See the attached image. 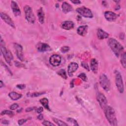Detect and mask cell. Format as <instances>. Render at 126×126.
<instances>
[{
  "label": "cell",
  "mask_w": 126,
  "mask_h": 126,
  "mask_svg": "<svg viewBox=\"0 0 126 126\" xmlns=\"http://www.w3.org/2000/svg\"><path fill=\"white\" fill-rule=\"evenodd\" d=\"M27 121V119H20L18 121V125H20V126H21L23 124H24L25 122H26Z\"/></svg>",
  "instance_id": "35"
},
{
  "label": "cell",
  "mask_w": 126,
  "mask_h": 126,
  "mask_svg": "<svg viewBox=\"0 0 126 126\" xmlns=\"http://www.w3.org/2000/svg\"><path fill=\"white\" fill-rule=\"evenodd\" d=\"M39 102L45 109L49 111H51V109H50L49 106V101L47 98L45 97L42 98L39 100Z\"/></svg>",
  "instance_id": "23"
},
{
  "label": "cell",
  "mask_w": 126,
  "mask_h": 126,
  "mask_svg": "<svg viewBox=\"0 0 126 126\" xmlns=\"http://www.w3.org/2000/svg\"><path fill=\"white\" fill-rule=\"evenodd\" d=\"M1 123L3 124H4V125H8L9 124V122L7 120H4L1 122Z\"/></svg>",
  "instance_id": "41"
},
{
  "label": "cell",
  "mask_w": 126,
  "mask_h": 126,
  "mask_svg": "<svg viewBox=\"0 0 126 126\" xmlns=\"http://www.w3.org/2000/svg\"><path fill=\"white\" fill-rule=\"evenodd\" d=\"M98 63L97 61L95 59H92L90 63L91 69L94 73H96L98 70Z\"/></svg>",
  "instance_id": "18"
},
{
  "label": "cell",
  "mask_w": 126,
  "mask_h": 126,
  "mask_svg": "<svg viewBox=\"0 0 126 126\" xmlns=\"http://www.w3.org/2000/svg\"><path fill=\"white\" fill-rule=\"evenodd\" d=\"M66 121L68 122H69V123H70L71 124H72L73 125L77 126H79V125L77 123V121L75 119H73L72 118H67V119H66Z\"/></svg>",
  "instance_id": "29"
},
{
  "label": "cell",
  "mask_w": 126,
  "mask_h": 126,
  "mask_svg": "<svg viewBox=\"0 0 126 126\" xmlns=\"http://www.w3.org/2000/svg\"><path fill=\"white\" fill-rule=\"evenodd\" d=\"M70 48L68 46H63L61 48V51L62 52V53H66L69 50Z\"/></svg>",
  "instance_id": "31"
},
{
  "label": "cell",
  "mask_w": 126,
  "mask_h": 126,
  "mask_svg": "<svg viewBox=\"0 0 126 126\" xmlns=\"http://www.w3.org/2000/svg\"><path fill=\"white\" fill-rule=\"evenodd\" d=\"M16 87L17 88L21 90H23L26 88V86L25 84H18L17 85Z\"/></svg>",
  "instance_id": "36"
},
{
  "label": "cell",
  "mask_w": 126,
  "mask_h": 126,
  "mask_svg": "<svg viewBox=\"0 0 126 126\" xmlns=\"http://www.w3.org/2000/svg\"><path fill=\"white\" fill-rule=\"evenodd\" d=\"M105 18L109 22L115 21L117 18V15L112 11H107L104 12Z\"/></svg>",
  "instance_id": "15"
},
{
  "label": "cell",
  "mask_w": 126,
  "mask_h": 126,
  "mask_svg": "<svg viewBox=\"0 0 126 126\" xmlns=\"http://www.w3.org/2000/svg\"><path fill=\"white\" fill-rule=\"evenodd\" d=\"M14 47L16 51V54L18 58L21 61H23L24 60V58L22 46L19 44L14 43Z\"/></svg>",
  "instance_id": "9"
},
{
  "label": "cell",
  "mask_w": 126,
  "mask_h": 126,
  "mask_svg": "<svg viewBox=\"0 0 126 126\" xmlns=\"http://www.w3.org/2000/svg\"><path fill=\"white\" fill-rule=\"evenodd\" d=\"M62 62V58L60 56L58 55H53L50 57L49 62L50 64L54 66H57L59 65Z\"/></svg>",
  "instance_id": "10"
},
{
  "label": "cell",
  "mask_w": 126,
  "mask_h": 126,
  "mask_svg": "<svg viewBox=\"0 0 126 126\" xmlns=\"http://www.w3.org/2000/svg\"><path fill=\"white\" fill-rule=\"evenodd\" d=\"M78 77L81 78L83 81L86 82L87 81V77L84 73H81L78 76Z\"/></svg>",
  "instance_id": "30"
},
{
  "label": "cell",
  "mask_w": 126,
  "mask_h": 126,
  "mask_svg": "<svg viewBox=\"0 0 126 126\" xmlns=\"http://www.w3.org/2000/svg\"><path fill=\"white\" fill-rule=\"evenodd\" d=\"M34 108L33 107H29L26 109V112H30L31 111H32Z\"/></svg>",
  "instance_id": "40"
},
{
  "label": "cell",
  "mask_w": 126,
  "mask_h": 126,
  "mask_svg": "<svg viewBox=\"0 0 126 126\" xmlns=\"http://www.w3.org/2000/svg\"><path fill=\"white\" fill-rule=\"evenodd\" d=\"M115 73V83L118 91L120 93H123L124 91V86L122 75L119 71L116 70Z\"/></svg>",
  "instance_id": "4"
},
{
  "label": "cell",
  "mask_w": 126,
  "mask_h": 126,
  "mask_svg": "<svg viewBox=\"0 0 126 126\" xmlns=\"http://www.w3.org/2000/svg\"><path fill=\"white\" fill-rule=\"evenodd\" d=\"M37 119H38L39 120H41L43 119V116L42 114L40 113L39 114V115H38V116L37 117Z\"/></svg>",
  "instance_id": "38"
},
{
  "label": "cell",
  "mask_w": 126,
  "mask_h": 126,
  "mask_svg": "<svg viewBox=\"0 0 126 126\" xmlns=\"http://www.w3.org/2000/svg\"><path fill=\"white\" fill-rule=\"evenodd\" d=\"M103 110L109 123L113 126H117V120L114 109L112 107L107 105Z\"/></svg>",
  "instance_id": "2"
},
{
  "label": "cell",
  "mask_w": 126,
  "mask_h": 126,
  "mask_svg": "<svg viewBox=\"0 0 126 126\" xmlns=\"http://www.w3.org/2000/svg\"><path fill=\"white\" fill-rule=\"evenodd\" d=\"M45 94V92H34V93H31V94H27V96H29L30 97H37L39 96L40 95H41L43 94Z\"/></svg>",
  "instance_id": "26"
},
{
  "label": "cell",
  "mask_w": 126,
  "mask_h": 126,
  "mask_svg": "<svg viewBox=\"0 0 126 126\" xmlns=\"http://www.w3.org/2000/svg\"><path fill=\"white\" fill-rule=\"evenodd\" d=\"M99 84L101 87L105 91H108L110 88V82L107 76L104 73L100 75L99 79Z\"/></svg>",
  "instance_id": "5"
},
{
  "label": "cell",
  "mask_w": 126,
  "mask_h": 126,
  "mask_svg": "<svg viewBox=\"0 0 126 126\" xmlns=\"http://www.w3.org/2000/svg\"><path fill=\"white\" fill-rule=\"evenodd\" d=\"M0 51L6 63L9 65H11V61L13 59V57L11 52L6 48L5 45H0Z\"/></svg>",
  "instance_id": "6"
},
{
  "label": "cell",
  "mask_w": 126,
  "mask_h": 126,
  "mask_svg": "<svg viewBox=\"0 0 126 126\" xmlns=\"http://www.w3.org/2000/svg\"><path fill=\"white\" fill-rule=\"evenodd\" d=\"M0 17L7 24L9 25L10 27H11L13 28H15L14 22L8 15L3 12H0Z\"/></svg>",
  "instance_id": "12"
},
{
  "label": "cell",
  "mask_w": 126,
  "mask_h": 126,
  "mask_svg": "<svg viewBox=\"0 0 126 126\" xmlns=\"http://www.w3.org/2000/svg\"><path fill=\"white\" fill-rule=\"evenodd\" d=\"M37 17L38 18V21L41 24H43L44 22V13L42 7H40L37 12Z\"/></svg>",
  "instance_id": "21"
},
{
  "label": "cell",
  "mask_w": 126,
  "mask_h": 126,
  "mask_svg": "<svg viewBox=\"0 0 126 126\" xmlns=\"http://www.w3.org/2000/svg\"><path fill=\"white\" fill-rule=\"evenodd\" d=\"M62 7L63 12L64 13H68V12L72 11V10H73V8H72V6L70 4H69L68 2H65V1H64L63 3Z\"/></svg>",
  "instance_id": "20"
},
{
  "label": "cell",
  "mask_w": 126,
  "mask_h": 126,
  "mask_svg": "<svg viewBox=\"0 0 126 126\" xmlns=\"http://www.w3.org/2000/svg\"><path fill=\"white\" fill-rule=\"evenodd\" d=\"M43 108L42 107H40L36 109V112L38 114H40L43 112Z\"/></svg>",
  "instance_id": "37"
},
{
  "label": "cell",
  "mask_w": 126,
  "mask_h": 126,
  "mask_svg": "<svg viewBox=\"0 0 126 126\" xmlns=\"http://www.w3.org/2000/svg\"><path fill=\"white\" fill-rule=\"evenodd\" d=\"M96 34L98 38L100 40L107 38L109 36V34L107 32L100 28L97 29Z\"/></svg>",
  "instance_id": "17"
},
{
  "label": "cell",
  "mask_w": 126,
  "mask_h": 126,
  "mask_svg": "<svg viewBox=\"0 0 126 126\" xmlns=\"http://www.w3.org/2000/svg\"><path fill=\"white\" fill-rule=\"evenodd\" d=\"M36 47L37 50L41 52H47V51L48 52L51 50V48L50 47V46L45 43L38 42L36 44Z\"/></svg>",
  "instance_id": "11"
},
{
  "label": "cell",
  "mask_w": 126,
  "mask_h": 126,
  "mask_svg": "<svg viewBox=\"0 0 126 126\" xmlns=\"http://www.w3.org/2000/svg\"><path fill=\"white\" fill-rule=\"evenodd\" d=\"M9 96L11 98V99L16 100L20 99L22 97V94H18L15 92H11L8 94Z\"/></svg>",
  "instance_id": "22"
},
{
  "label": "cell",
  "mask_w": 126,
  "mask_h": 126,
  "mask_svg": "<svg viewBox=\"0 0 126 126\" xmlns=\"http://www.w3.org/2000/svg\"><path fill=\"white\" fill-rule=\"evenodd\" d=\"M4 87V84L3 83V82H2V81H0V88H2V87Z\"/></svg>",
  "instance_id": "42"
},
{
  "label": "cell",
  "mask_w": 126,
  "mask_h": 126,
  "mask_svg": "<svg viewBox=\"0 0 126 126\" xmlns=\"http://www.w3.org/2000/svg\"><path fill=\"white\" fill-rule=\"evenodd\" d=\"M81 65L82 67H83L84 68H85L86 69H87L88 71H90V68L89 67L87 64V63L85 62H82L81 63Z\"/></svg>",
  "instance_id": "33"
},
{
  "label": "cell",
  "mask_w": 126,
  "mask_h": 126,
  "mask_svg": "<svg viewBox=\"0 0 126 126\" xmlns=\"http://www.w3.org/2000/svg\"><path fill=\"white\" fill-rule=\"evenodd\" d=\"M76 11L80 15L85 18H91L93 17V15L91 10L85 6L78 7L76 9Z\"/></svg>",
  "instance_id": "7"
},
{
  "label": "cell",
  "mask_w": 126,
  "mask_h": 126,
  "mask_svg": "<svg viewBox=\"0 0 126 126\" xmlns=\"http://www.w3.org/2000/svg\"><path fill=\"white\" fill-rule=\"evenodd\" d=\"M19 107V105L17 103H14L13 104H12L10 106V109L11 110H14L16 109L18 107Z\"/></svg>",
  "instance_id": "34"
},
{
  "label": "cell",
  "mask_w": 126,
  "mask_h": 126,
  "mask_svg": "<svg viewBox=\"0 0 126 126\" xmlns=\"http://www.w3.org/2000/svg\"><path fill=\"white\" fill-rule=\"evenodd\" d=\"M78 68V64L75 62L70 63L67 67V73L69 77H72L73 74L75 72Z\"/></svg>",
  "instance_id": "13"
},
{
  "label": "cell",
  "mask_w": 126,
  "mask_h": 126,
  "mask_svg": "<svg viewBox=\"0 0 126 126\" xmlns=\"http://www.w3.org/2000/svg\"><path fill=\"white\" fill-rule=\"evenodd\" d=\"M58 74L60 76H61L62 78H63L64 79H67V75L66 73V72L65 71L64 69H60L58 72H57Z\"/></svg>",
  "instance_id": "27"
},
{
  "label": "cell",
  "mask_w": 126,
  "mask_h": 126,
  "mask_svg": "<svg viewBox=\"0 0 126 126\" xmlns=\"http://www.w3.org/2000/svg\"><path fill=\"white\" fill-rule=\"evenodd\" d=\"M53 120L54 121V122H55V123L58 125V126H67V124H66L65 123H64V122L62 121L61 120H59L57 118H53Z\"/></svg>",
  "instance_id": "25"
},
{
  "label": "cell",
  "mask_w": 126,
  "mask_h": 126,
  "mask_svg": "<svg viewBox=\"0 0 126 126\" xmlns=\"http://www.w3.org/2000/svg\"><path fill=\"white\" fill-rule=\"evenodd\" d=\"M121 63L123 67L125 68L126 67V52H125L121 54Z\"/></svg>",
  "instance_id": "24"
},
{
  "label": "cell",
  "mask_w": 126,
  "mask_h": 126,
  "mask_svg": "<svg viewBox=\"0 0 126 126\" xmlns=\"http://www.w3.org/2000/svg\"><path fill=\"white\" fill-rule=\"evenodd\" d=\"M74 26V24L73 22L71 21H63L61 24L62 28L66 30H70L73 28Z\"/></svg>",
  "instance_id": "16"
},
{
  "label": "cell",
  "mask_w": 126,
  "mask_h": 126,
  "mask_svg": "<svg viewBox=\"0 0 126 126\" xmlns=\"http://www.w3.org/2000/svg\"><path fill=\"white\" fill-rule=\"evenodd\" d=\"M107 43L110 49L117 57H119L124 50V47L116 39L110 38L108 40Z\"/></svg>",
  "instance_id": "1"
},
{
  "label": "cell",
  "mask_w": 126,
  "mask_h": 126,
  "mask_svg": "<svg viewBox=\"0 0 126 126\" xmlns=\"http://www.w3.org/2000/svg\"><path fill=\"white\" fill-rule=\"evenodd\" d=\"M88 29V27L87 25L81 26L77 28V32L81 36H85L87 33Z\"/></svg>",
  "instance_id": "19"
},
{
  "label": "cell",
  "mask_w": 126,
  "mask_h": 126,
  "mask_svg": "<svg viewBox=\"0 0 126 126\" xmlns=\"http://www.w3.org/2000/svg\"><path fill=\"white\" fill-rule=\"evenodd\" d=\"M24 10L26 20L31 24H34L35 21V18L32 7L27 5L24 6Z\"/></svg>",
  "instance_id": "3"
},
{
  "label": "cell",
  "mask_w": 126,
  "mask_h": 126,
  "mask_svg": "<svg viewBox=\"0 0 126 126\" xmlns=\"http://www.w3.org/2000/svg\"><path fill=\"white\" fill-rule=\"evenodd\" d=\"M96 99L102 109H104L107 106V100L103 94L100 92L97 93Z\"/></svg>",
  "instance_id": "8"
},
{
  "label": "cell",
  "mask_w": 126,
  "mask_h": 126,
  "mask_svg": "<svg viewBox=\"0 0 126 126\" xmlns=\"http://www.w3.org/2000/svg\"><path fill=\"white\" fill-rule=\"evenodd\" d=\"M13 112L12 111L10 110H3L0 114L1 115H9V116H12L13 115Z\"/></svg>",
  "instance_id": "28"
},
{
  "label": "cell",
  "mask_w": 126,
  "mask_h": 126,
  "mask_svg": "<svg viewBox=\"0 0 126 126\" xmlns=\"http://www.w3.org/2000/svg\"><path fill=\"white\" fill-rule=\"evenodd\" d=\"M11 7L13 13L15 16H19L21 14V12L20 9V8L17 4V2L14 1H11Z\"/></svg>",
  "instance_id": "14"
},
{
  "label": "cell",
  "mask_w": 126,
  "mask_h": 126,
  "mask_svg": "<svg viewBox=\"0 0 126 126\" xmlns=\"http://www.w3.org/2000/svg\"><path fill=\"white\" fill-rule=\"evenodd\" d=\"M42 124L44 126H54L55 125L53 123H52L51 122H49V121H44L42 123Z\"/></svg>",
  "instance_id": "32"
},
{
  "label": "cell",
  "mask_w": 126,
  "mask_h": 126,
  "mask_svg": "<svg viewBox=\"0 0 126 126\" xmlns=\"http://www.w3.org/2000/svg\"><path fill=\"white\" fill-rule=\"evenodd\" d=\"M71 2H72L74 4H80L81 3V1L80 0H71Z\"/></svg>",
  "instance_id": "39"
}]
</instances>
